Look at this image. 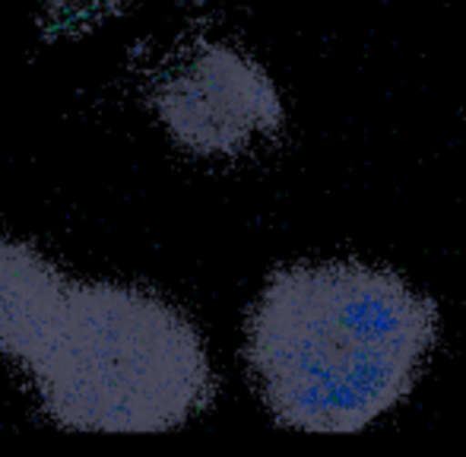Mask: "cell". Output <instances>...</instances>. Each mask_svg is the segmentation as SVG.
Wrapping results in <instances>:
<instances>
[{"label": "cell", "instance_id": "2", "mask_svg": "<svg viewBox=\"0 0 466 457\" xmlns=\"http://www.w3.org/2000/svg\"><path fill=\"white\" fill-rule=\"evenodd\" d=\"M16 369L42 413L74 432H168L213 401L200 330L121 279L67 277Z\"/></svg>", "mask_w": 466, "mask_h": 457}, {"label": "cell", "instance_id": "4", "mask_svg": "<svg viewBox=\"0 0 466 457\" xmlns=\"http://www.w3.org/2000/svg\"><path fill=\"white\" fill-rule=\"evenodd\" d=\"M67 277L38 248L0 239V359L16 365Z\"/></svg>", "mask_w": 466, "mask_h": 457}, {"label": "cell", "instance_id": "1", "mask_svg": "<svg viewBox=\"0 0 466 457\" xmlns=\"http://www.w3.org/2000/svg\"><path fill=\"white\" fill-rule=\"evenodd\" d=\"M435 305L380 267H282L248 321L254 388L282 426L343 435L397 407L435 343Z\"/></svg>", "mask_w": 466, "mask_h": 457}, {"label": "cell", "instance_id": "3", "mask_svg": "<svg viewBox=\"0 0 466 457\" xmlns=\"http://www.w3.org/2000/svg\"><path fill=\"white\" fill-rule=\"evenodd\" d=\"M153 108L166 134L194 156H238L282 124V102L267 70L213 42L156 80Z\"/></svg>", "mask_w": 466, "mask_h": 457}, {"label": "cell", "instance_id": "5", "mask_svg": "<svg viewBox=\"0 0 466 457\" xmlns=\"http://www.w3.org/2000/svg\"><path fill=\"white\" fill-rule=\"evenodd\" d=\"M48 4H55V6H74V4H80V0H48Z\"/></svg>", "mask_w": 466, "mask_h": 457}]
</instances>
